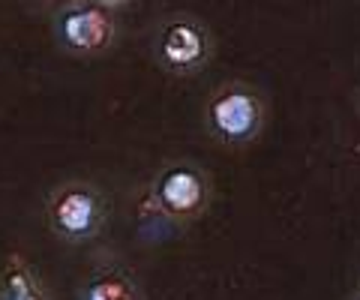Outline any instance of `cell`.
Wrapping results in <instances>:
<instances>
[{
	"label": "cell",
	"instance_id": "obj_4",
	"mask_svg": "<svg viewBox=\"0 0 360 300\" xmlns=\"http://www.w3.org/2000/svg\"><path fill=\"white\" fill-rule=\"evenodd\" d=\"M213 39L198 18L174 15L165 18L153 33V60L174 79H193L210 63Z\"/></svg>",
	"mask_w": 360,
	"mask_h": 300
},
{
	"label": "cell",
	"instance_id": "obj_8",
	"mask_svg": "<svg viewBox=\"0 0 360 300\" xmlns=\"http://www.w3.org/2000/svg\"><path fill=\"white\" fill-rule=\"evenodd\" d=\"M96 6H103V9H108V13H115V9H123V6H129L132 0H94Z\"/></svg>",
	"mask_w": 360,
	"mask_h": 300
},
{
	"label": "cell",
	"instance_id": "obj_5",
	"mask_svg": "<svg viewBox=\"0 0 360 300\" xmlns=\"http://www.w3.org/2000/svg\"><path fill=\"white\" fill-rule=\"evenodd\" d=\"M54 39L72 58H99L117 42V21L96 4H70L54 18Z\"/></svg>",
	"mask_w": 360,
	"mask_h": 300
},
{
	"label": "cell",
	"instance_id": "obj_6",
	"mask_svg": "<svg viewBox=\"0 0 360 300\" xmlns=\"http://www.w3.org/2000/svg\"><path fill=\"white\" fill-rule=\"evenodd\" d=\"M75 300H144V285L123 261L105 259L87 270Z\"/></svg>",
	"mask_w": 360,
	"mask_h": 300
},
{
	"label": "cell",
	"instance_id": "obj_9",
	"mask_svg": "<svg viewBox=\"0 0 360 300\" xmlns=\"http://www.w3.org/2000/svg\"><path fill=\"white\" fill-rule=\"evenodd\" d=\"M352 300H360V294H357V297H352Z\"/></svg>",
	"mask_w": 360,
	"mask_h": 300
},
{
	"label": "cell",
	"instance_id": "obj_7",
	"mask_svg": "<svg viewBox=\"0 0 360 300\" xmlns=\"http://www.w3.org/2000/svg\"><path fill=\"white\" fill-rule=\"evenodd\" d=\"M0 300H49L39 268L18 249L9 252L0 268Z\"/></svg>",
	"mask_w": 360,
	"mask_h": 300
},
{
	"label": "cell",
	"instance_id": "obj_2",
	"mask_svg": "<svg viewBox=\"0 0 360 300\" xmlns=\"http://www.w3.org/2000/svg\"><path fill=\"white\" fill-rule=\"evenodd\" d=\"M213 177L201 162L174 157L160 162L148 183V204L156 216L174 228L201 222L213 207Z\"/></svg>",
	"mask_w": 360,
	"mask_h": 300
},
{
	"label": "cell",
	"instance_id": "obj_3",
	"mask_svg": "<svg viewBox=\"0 0 360 300\" xmlns=\"http://www.w3.org/2000/svg\"><path fill=\"white\" fill-rule=\"evenodd\" d=\"M267 126V103L255 87L229 81L213 91L201 105V129L222 150H246Z\"/></svg>",
	"mask_w": 360,
	"mask_h": 300
},
{
	"label": "cell",
	"instance_id": "obj_1",
	"mask_svg": "<svg viewBox=\"0 0 360 300\" xmlns=\"http://www.w3.org/2000/svg\"><path fill=\"white\" fill-rule=\"evenodd\" d=\"M111 195L87 177H70L45 193L42 219L49 235L63 247H87L105 235L111 222Z\"/></svg>",
	"mask_w": 360,
	"mask_h": 300
}]
</instances>
